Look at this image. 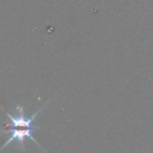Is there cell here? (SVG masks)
Wrapping results in <instances>:
<instances>
[{
    "instance_id": "obj_1",
    "label": "cell",
    "mask_w": 153,
    "mask_h": 153,
    "mask_svg": "<svg viewBox=\"0 0 153 153\" xmlns=\"http://www.w3.org/2000/svg\"><path fill=\"white\" fill-rule=\"evenodd\" d=\"M50 102V100H48L47 103H45V105L43 107H41L35 114H33L31 117H25L23 115V108L21 106H17L16 107V114L14 116H12L10 114H6L7 117L10 118L11 120V126L12 127H15V128H37L38 130L41 129V127L40 126H35L33 125L34 120L36 118V117L40 114V112L46 107V105Z\"/></svg>"
},
{
    "instance_id": "obj_2",
    "label": "cell",
    "mask_w": 153,
    "mask_h": 153,
    "mask_svg": "<svg viewBox=\"0 0 153 153\" xmlns=\"http://www.w3.org/2000/svg\"><path fill=\"white\" fill-rule=\"evenodd\" d=\"M35 130H38L37 128H23V129H14V128H9L7 130V134H9V138L8 140L3 144V146L0 148V152L5 148L11 142H16L17 144L22 148L23 149V146H24V141L25 139L29 138L31 139L32 142H34L39 147H41V145L36 142V140L32 137V134Z\"/></svg>"
}]
</instances>
